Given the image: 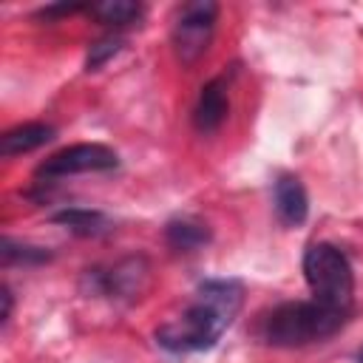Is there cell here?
I'll return each instance as SVG.
<instances>
[{"label":"cell","instance_id":"4","mask_svg":"<svg viewBox=\"0 0 363 363\" xmlns=\"http://www.w3.org/2000/svg\"><path fill=\"white\" fill-rule=\"evenodd\" d=\"M119 164V156L113 147L99 145V142H79V145H68L57 153H51L45 162L37 164L34 179L37 184L54 182V179H65L74 173H105L113 170Z\"/></svg>","mask_w":363,"mask_h":363},{"label":"cell","instance_id":"6","mask_svg":"<svg viewBox=\"0 0 363 363\" xmlns=\"http://www.w3.org/2000/svg\"><path fill=\"white\" fill-rule=\"evenodd\" d=\"M150 267L142 255H128L111 269H85L82 284L91 295H111L119 301H133L147 289Z\"/></svg>","mask_w":363,"mask_h":363},{"label":"cell","instance_id":"3","mask_svg":"<svg viewBox=\"0 0 363 363\" xmlns=\"http://www.w3.org/2000/svg\"><path fill=\"white\" fill-rule=\"evenodd\" d=\"M303 278L309 284L312 301L337 309V312H352L354 301V275L349 258L326 241L309 244L303 252Z\"/></svg>","mask_w":363,"mask_h":363},{"label":"cell","instance_id":"2","mask_svg":"<svg viewBox=\"0 0 363 363\" xmlns=\"http://www.w3.org/2000/svg\"><path fill=\"white\" fill-rule=\"evenodd\" d=\"M346 312L329 309L318 301H286L264 312L255 323V335L267 346L298 349L332 337L346 323Z\"/></svg>","mask_w":363,"mask_h":363},{"label":"cell","instance_id":"13","mask_svg":"<svg viewBox=\"0 0 363 363\" xmlns=\"http://www.w3.org/2000/svg\"><path fill=\"white\" fill-rule=\"evenodd\" d=\"M0 252H3V267H11V264H45L51 261V252L43 250V247H28V244H17L14 238H3L0 244Z\"/></svg>","mask_w":363,"mask_h":363},{"label":"cell","instance_id":"12","mask_svg":"<svg viewBox=\"0 0 363 363\" xmlns=\"http://www.w3.org/2000/svg\"><path fill=\"white\" fill-rule=\"evenodd\" d=\"M88 11H91L99 23L113 26V28L130 26V23H136V20L145 14V9H142L139 3H130V0H102V3L88 6Z\"/></svg>","mask_w":363,"mask_h":363},{"label":"cell","instance_id":"15","mask_svg":"<svg viewBox=\"0 0 363 363\" xmlns=\"http://www.w3.org/2000/svg\"><path fill=\"white\" fill-rule=\"evenodd\" d=\"M0 298H3V315H0V318H3V323H9V318H11V303H14V301H11V289H9L6 284H3V289H0Z\"/></svg>","mask_w":363,"mask_h":363},{"label":"cell","instance_id":"8","mask_svg":"<svg viewBox=\"0 0 363 363\" xmlns=\"http://www.w3.org/2000/svg\"><path fill=\"white\" fill-rule=\"evenodd\" d=\"M272 201H275V213L281 218L284 227H301L309 216V196L306 187L298 176L292 173H281L275 179L272 187Z\"/></svg>","mask_w":363,"mask_h":363},{"label":"cell","instance_id":"16","mask_svg":"<svg viewBox=\"0 0 363 363\" xmlns=\"http://www.w3.org/2000/svg\"><path fill=\"white\" fill-rule=\"evenodd\" d=\"M357 363H363V346L357 349Z\"/></svg>","mask_w":363,"mask_h":363},{"label":"cell","instance_id":"7","mask_svg":"<svg viewBox=\"0 0 363 363\" xmlns=\"http://www.w3.org/2000/svg\"><path fill=\"white\" fill-rule=\"evenodd\" d=\"M230 111V96H227V77H213L210 82L201 85L196 108H193V128L199 133H213L221 128Z\"/></svg>","mask_w":363,"mask_h":363},{"label":"cell","instance_id":"1","mask_svg":"<svg viewBox=\"0 0 363 363\" xmlns=\"http://www.w3.org/2000/svg\"><path fill=\"white\" fill-rule=\"evenodd\" d=\"M244 306V286L233 278H207L196 286L182 315L156 329V343L173 354L204 352L218 343Z\"/></svg>","mask_w":363,"mask_h":363},{"label":"cell","instance_id":"10","mask_svg":"<svg viewBox=\"0 0 363 363\" xmlns=\"http://www.w3.org/2000/svg\"><path fill=\"white\" fill-rule=\"evenodd\" d=\"M51 221L57 227H65L68 233L74 235H85V238H96V235H105L113 230V221L99 213V210H85V207H65V210H57L51 213Z\"/></svg>","mask_w":363,"mask_h":363},{"label":"cell","instance_id":"14","mask_svg":"<svg viewBox=\"0 0 363 363\" xmlns=\"http://www.w3.org/2000/svg\"><path fill=\"white\" fill-rule=\"evenodd\" d=\"M122 45H125V40H122V37H113V34H108V37L96 40V43L88 48L85 71H96V68H102L111 57H116V54L122 51Z\"/></svg>","mask_w":363,"mask_h":363},{"label":"cell","instance_id":"11","mask_svg":"<svg viewBox=\"0 0 363 363\" xmlns=\"http://www.w3.org/2000/svg\"><path fill=\"white\" fill-rule=\"evenodd\" d=\"M164 241L179 252H193L210 244V227L199 218H173L164 227Z\"/></svg>","mask_w":363,"mask_h":363},{"label":"cell","instance_id":"9","mask_svg":"<svg viewBox=\"0 0 363 363\" xmlns=\"http://www.w3.org/2000/svg\"><path fill=\"white\" fill-rule=\"evenodd\" d=\"M54 125H45V122H26V125H17L11 130H6L0 136V156L11 159V156H20V153H31L43 145H48L54 139Z\"/></svg>","mask_w":363,"mask_h":363},{"label":"cell","instance_id":"5","mask_svg":"<svg viewBox=\"0 0 363 363\" xmlns=\"http://www.w3.org/2000/svg\"><path fill=\"white\" fill-rule=\"evenodd\" d=\"M216 17H218V6L213 0H193L179 9L173 23V48L184 65L196 62L207 51L216 28Z\"/></svg>","mask_w":363,"mask_h":363}]
</instances>
